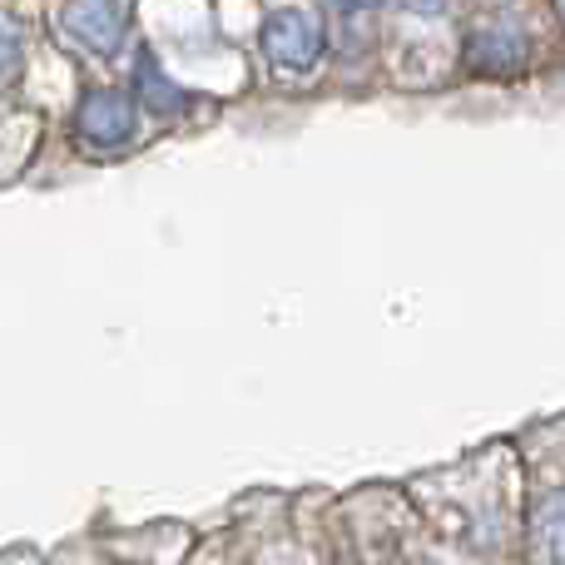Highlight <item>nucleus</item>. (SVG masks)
<instances>
[{"label": "nucleus", "instance_id": "nucleus-1", "mask_svg": "<svg viewBox=\"0 0 565 565\" xmlns=\"http://www.w3.org/2000/svg\"><path fill=\"white\" fill-rule=\"evenodd\" d=\"M328 50V30L298 6H278L264 25V55L274 70H312Z\"/></svg>", "mask_w": 565, "mask_h": 565}, {"label": "nucleus", "instance_id": "nucleus-2", "mask_svg": "<svg viewBox=\"0 0 565 565\" xmlns=\"http://www.w3.org/2000/svg\"><path fill=\"white\" fill-rule=\"evenodd\" d=\"M129 20H135V10L115 6V0H75V6H60V30H65L75 45H85L89 55H115Z\"/></svg>", "mask_w": 565, "mask_h": 565}, {"label": "nucleus", "instance_id": "nucleus-3", "mask_svg": "<svg viewBox=\"0 0 565 565\" xmlns=\"http://www.w3.org/2000/svg\"><path fill=\"white\" fill-rule=\"evenodd\" d=\"M471 75L481 79H516L531 65V40L516 25H481L461 50Z\"/></svg>", "mask_w": 565, "mask_h": 565}, {"label": "nucleus", "instance_id": "nucleus-4", "mask_svg": "<svg viewBox=\"0 0 565 565\" xmlns=\"http://www.w3.org/2000/svg\"><path fill=\"white\" fill-rule=\"evenodd\" d=\"M75 129L89 149H119L135 139V105L125 89H89L75 109Z\"/></svg>", "mask_w": 565, "mask_h": 565}, {"label": "nucleus", "instance_id": "nucleus-5", "mask_svg": "<svg viewBox=\"0 0 565 565\" xmlns=\"http://www.w3.org/2000/svg\"><path fill=\"white\" fill-rule=\"evenodd\" d=\"M531 546H536L541 561L565 565V487L536 501V511H531Z\"/></svg>", "mask_w": 565, "mask_h": 565}, {"label": "nucleus", "instance_id": "nucleus-6", "mask_svg": "<svg viewBox=\"0 0 565 565\" xmlns=\"http://www.w3.org/2000/svg\"><path fill=\"white\" fill-rule=\"evenodd\" d=\"M135 89H139V99H145V105L154 109V115H164V119H174L179 109L189 105V95H184V89H179L174 79H169L159 65H149V60H145V65H139Z\"/></svg>", "mask_w": 565, "mask_h": 565}, {"label": "nucleus", "instance_id": "nucleus-7", "mask_svg": "<svg viewBox=\"0 0 565 565\" xmlns=\"http://www.w3.org/2000/svg\"><path fill=\"white\" fill-rule=\"evenodd\" d=\"M0 60H6V70H0V79H6V89L20 79V45H15V30H6L0 35Z\"/></svg>", "mask_w": 565, "mask_h": 565}, {"label": "nucleus", "instance_id": "nucleus-8", "mask_svg": "<svg viewBox=\"0 0 565 565\" xmlns=\"http://www.w3.org/2000/svg\"><path fill=\"white\" fill-rule=\"evenodd\" d=\"M561 15H565V6H561Z\"/></svg>", "mask_w": 565, "mask_h": 565}]
</instances>
